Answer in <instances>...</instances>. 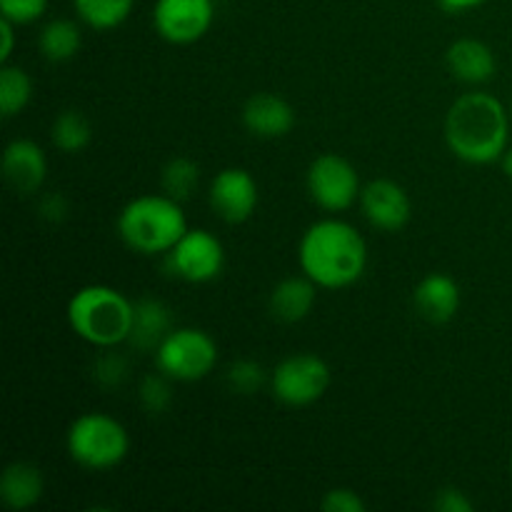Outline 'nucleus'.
Here are the masks:
<instances>
[{
  "label": "nucleus",
  "instance_id": "obj_11",
  "mask_svg": "<svg viewBox=\"0 0 512 512\" xmlns=\"http://www.w3.org/2000/svg\"><path fill=\"white\" fill-rule=\"evenodd\" d=\"M208 200L213 213L230 225H240L253 218L258 208V180L245 168H225L210 180Z\"/></svg>",
  "mask_w": 512,
  "mask_h": 512
},
{
  "label": "nucleus",
  "instance_id": "obj_8",
  "mask_svg": "<svg viewBox=\"0 0 512 512\" xmlns=\"http://www.w3.org/2000/svg\"><path fill=\"white\" fill-rule=\"evenodd\" d=\"M305 183H308L313 203L328 213H343V210L353 208L363 193L355 165L338 153L318 155L310 163Z\"/></svg>",
  "mask_w": 512,
  "mask_h": 512
},
{
  "label": "nucleus",
  "instance_id": "obj_31",
  "mask_svg": "<svg viewBox=\"0 0 512 512\" xmlns=\"http://www.w3.org/2000/svg\"><path fill=\"white\" fill-rule=\"evenodd\" d=\"M40 218H45L48 223H63L70 213V203L63 193H48L40 198L38 203Z\"/></svg>",
  "mask_w": 512,
  "mask_h": 512
},
{
  "label": "nucleus",
  "instance_id": "obj_6",
  "mask_svg": "<svg viewBox=\"0 0 512 512\" xmlns=\"http://www.w3.org/2000/svg\"><path fill=\"white\" fill-rule=\"evenodd\" d=\"M155 368L178 383H195L213 373L218 345L200 328H175L153 353Z\"/></svg>",
  "mask_w": 512,
  "mask_h": 512
},
{
  "label": "nucleus",
  "instance_id": "obj_7",
  "mask_svg": "<svg viewBox=\"0 0 512 512\" xmlns=\"http://www.w3.org/2000/svg\"><path fill=\"white\" fill-rule=\"evenodd\" d=\"M270 393L288 408H308L318 403L330 385V368L320 355L293 353L270 373Z\"/></svg>",
  "mask_w": 512,
  "mask_h": 512
},
{
  "label": "nucleus",
  "instance_id": "obj_3",
  "mask_svg": "<svg viewBox=\"0 0 512 512\" xmlns=\"http://www.w3.org/2000/svg\"><path fill=\"white\" fill-rule=\"evenodd\" d=\"M135 303L110 285H85L68 300V325L93 348H118L133 330Z\"/></svg>",
  "mask_w": 512,
  "mask_h": 512
},
{
  "label": "nucleus",
  "instance_id": "obj_2",
  "mask_svg": "<svg viewBox=\"0 0 512 512\" xmlns=\"http://www.w3.org/2000/svg\"><path fill=\"white\" fill-rule=\"evenodd\" d=\"M510 140V113L495 95L465 93L445 115V143L468 165H490L503 158Z\"/></svg>",
  "mask_w": 512,
  "mask_h": 512
},
{
  "label": "nucleus",
  "instance_id": "obj_30",
  "mask_svg": "<svg viewBox=\"0 0 512 512\" xmlns=\"http://www.w3.org/2000/svg\"><path fill=\"white\" fill-rule=\"evenodd\" d=\"M433 508L438 512H473L475 505L463 490L448 485V488H440L438 493H435Z\"/></svg>",
  "mask_w": 512,
  "mask_h": 512
},
{
  "label": "nucleus",
  "instance_id": "obj_16",
  "mask_svg": "<svg viewBox=\"0 0 512 512\" xmlns=\"http://www.w3.org/2000/svg\"><path fill=\"white\" fill-rule=\"evenodd\" d=\"M445 63L455 80L468 85H483L493 80L498 63L488 43L478 38H460L445 53Z\"/></svg>",
  "mask_w": 512,
  "mask_h": 512
},
{
  "label": "nucleus",
  "instance_id": "obj_13",
  "mask_svg": "<svg viewBox=\"0 0 512 512\" xmlns=\"http://www.w3.org/2000/svg\"><path fill=\"white\" fill-rule=\"evenodd\" d=\"M3 178L20 195H33L48 178V158L30 138H15L3 150Z\"/></svg>",
  "mask_w": 512,
  "mask_h": 512
},
{
  "label": "nucleus",
  "instance_id": "obj_25",
  "mask_svg": "<svg viewBox=\"0 0 512 512\" xmlns=\"http://www.w3.org/2000/svg\"><path fill=\"white\" fill-rule=\"evenodd\" d=\"M225 383H228V388L233 393L255 395L265 383H270V375L265 373V368L260 363L243 358L228 365V370H225Z\"/></svg>",
  "mask_w": 512,
  "mask_h": 512
},
{
  "label": "nucleus",
  "instance_id": "obj_14",
  "mask_svg": "<svg viewBox=\"0 0 512 512\" xmlns=\"http://www.w3.org/2000/svg\"><path fill=\"white\" fill-rule=\"evenodd\" d=\"M245 130L255 138L275 140L285 138L295 128V110L285 98L273 93H255L243 105Z\"/></svg>",
  "mask_w": 512,
  "mask_h": 512
},
{
  "label": "nucleus",
  "instance_id": "obj_26",
  "mask_svg": "<svg viewBox=\"0 0 512 512\" xmlns=\"http://www.w3.org/2000/svg\"><path fill=\"white\" fill-rule=\"evenodd\" d=\"M140 405L148 410L150 415H163L168 413L170 403H173V378H168L165 373H160L155 368V373L145 375L140 380Z\"/></svg>",
  "mask_w": 512,
  "mask_h": 512
},
{
  "label": "nucleus",
  "instance_id": "obj_10",
  "mask_svg": "<svg viewBox=\"0 0 512 512\" xmlns=\"http://www.w3.org/2000/svg\"><path fill=\"white\" fill-rule=\"evenodd\" d=\"M215 18L213 0H155L153 28L173 45L198 43Z\"/></svg>",
  "mask_w": 512,
  "mask_h": 512
},
{
  "label": "nucleus",
  "instance_id": "obj_19",
  "mask_svg": "<svg viewBox=\"0 0 512 512\" xmlns=\"http://www.w3.org/2000/svg\"><path fill=\"white\" fill-rule=\"evenodd\" d=\"M43 490V470L28 460H15L0 475V500L10 510H28L38 505Z\"/></svg>",
  "mask_w": 512,
  "mask_h": 512
},
{
  "label": "nucleus",
  "instance_id": "obj_24",
  "mask_svg": "<svg viewBox=\"0 0 512 512\" xmlns=\"http://www.w3.org/2000/svg\"><path fill=\"white\" fill-rule=\"evenodd\" d=\"M160 185H163L165 195L185 203V200L193 198L200 185V165L193 158H185V155L170 158L163 165V173H160Z\"/></svg>",
  "mask_w": 512,
  "mask_h": 512
},
{
  "label": "nucleus",
  "instance_id": "obj_33",
  "mask_svg": "<svg viewBox=\"0 0 512 512\" xmlns=\"http://www.w3.org/2000/svg\"><path fill=\"white\" fill-rule=\"evenodd\" d=\"M483 3H488V0H438L440 8L448 10V13H465V10L480 8Z\"/></svg>",
  "mask_w": 512,
  "mask_h": 512
},
{
  "label": "nucleus",
  "instance_id": "obj_32",
  "mask_svg": "<svg viewBox=\"0 0 512 512\" xmlns=\"http://www.w3.org/2000/svg\"><path fill=\"white\" fill-rule=\"evenodd\" d=\"M15 28L10 20L0 18V38H3V48H0V63H10V55H13L15 48Z\"/></svg>",
  "mask_w": 512,
  "mask_h": 512
},
{
  "label": "nucleus",
  "instance_id": "obj_28",
  "mask_svg": "<svg viewBox=\"0 0 512 512\" xmlns=\"http://www.w3.org/2000/svg\"><path fill=\"white\" fill-rule=\"evenodd\" d=\"M48 10V0H0V18L13 25H30Z\"/></svg>",
  "mask_w": 512,
  "mask_h": 512
},
{
  "label": "nucleus",
  "instance_id": "obj_5",
  "mask_svg": "<svg viewBox=\"0 0 512 512\" xmlns=\"http://www.w3.org/2000/svg\"><path fill=\"white\" fill-rule=\"evenodd\" d=\"M70 460L85 470H110L130 453V435L118 418L108 413L78 415L65 433Z\"/></svg>",
  "mask_w": 512,
  "mask_h": 512
},
{
  "label": "nucleus",
  "instance_id": "obj_22",
  "mask_svg": "<svg viewBox=\"0 0 512 512\" xmlns=\"http://www.w3.org/2000/svg\"><path fill=\"white\" fill-rule=\"evenodd\" d=\"M90 138H93V128H90V120L85 118V113H80V110H60L53 118V125H50V140H53V145L60 153H80V150L88 148Z\"/></svg>",
  "mask_w": 512,
  "mask_h": 512
},
{
  "label": "nucleus",
  "instance_id": "obj_9",
  "mask_svg": "<svg viewBox=\"0 0 512 512\" xmlns=\"http://www.w3.org/2000/svg\"><path fill=\"white\" fill-rule=\"evenodd\" d=\"M165 265L175 278L203 285L223 273L225 248L210 230L188 228V233L165 253Z\"/></svg>",
  "mask_w": 512,
  "mask_h": 512
},
{
  "label": "nucleus",
  "instance_id": "obj_29",
  "mask_svg": "<svg viewBox=\"0 0 512 512\" xmlns=\"http://www.w3.org/2000/svg\"><path fill=\"white\" fill-rule=\"evenodd\" d=\"M320 508H323L325 512H365V510H368V505H365V500L360 498L355 490L333 488V490H328V493H325Z\"/></svg>",
  "mask_w": 512,
  "mask_h": 512
},
{
  "label": "nucleus",
  "instance_id": "obj_35",
  "mask_svg": "<svg viewBox=\"0 0 512 512\" xmlns=\"http://www.w3.org/2000/svg\"><path fill=\"white\" fill-rule=\"evenodd\" d=\"M510 475H512V453H510Z\"/></svg>",
  "mask_w": 512,
  "mask_h": 512
},
{
  "label": "nucleus",
  "instance_id": "obj_23",
  "mask_svg": "<svg viewBox=\"0 0 512 512\" xmlns=\"http://www.w3.org/2000/svg\"><path fill=\"white\" fill-rule=\"evenodd\" d=\"M33 98V80L20 65L3 63L0 68V115L5 120L15 118L28 108Z\"/></svg>",
  "mask_w": 512,
  "mask_h": 512
},
{
  "label": "nucleus",
  "instance_id": "obj_21",
  "mask_svg": "<svg viewBox=\"0 0 512 512\" xmlns=\"http://www.w3.org/2000/svg\"><path fill=\"white\" fill-rule=\"evenodd\" d=\"M73 8L80 23L105 33V30L118 28L130 18L135 0H73Z\"/></svg>",
  "mask_w": 512,
  "mask_h": 512
},
{
  "label": "nucleus",
  "instance_id": "obj_18",
  "mask_svg": "<svg viewBox=\"0 0 512 512\" xmlns=\"http://www.w3.org/2000/svg\"><path fill=\"white\" fill-rule=\"evenodd\" d=\"M315 298H318V285L308 278V275H293L285 278L270 290L268 308L278 323H300L308 318L315 308Z\"/></svg>",
  "mask_w": 512,
  "mask_h": 512
},
{
  "label": "nucleus",
  "instance_id": "obj_20",
  "mask_svg": "<svg viewBox=\"0 0 512 512\" xmlns=\"http://www.w3.org/2000/svg\"><path fill=\"white\" fill-rule=\"evenodd\" d=\"M80 45H83V30L75 20L55 18L40 28L38 48L50 63H65V60L75 58Z\"/></svg>",
  "mask_w": 512,
  "mask_h": 512
},
{
  "label": "nucleus",
  "instance_id": "obj_36",
  "mask_svg": "<svg viewBox=\"0 0 512 512\" xmlns=\"http://www.w3.org/2000/svg\"><path fill=\"white\" fill-rule=\"evenodd\" d=\"M510 115H512V105H510Z\"/></svg>",
  "mask_w": 512,
  "mask_h": 512
},
{
  "label": "nucleus",
  "instance_id": "obj_4",
  "mask_svg": "<svg viewBox=\"0 0 512 512\" xmlns=\"http://www.w3.org/2000/svg\"><path fill=\"white\" fill-rule=\"evenodd\" d=\"M115 230L125 248L140 255H165L188 233V220L180 200L165 193L140 195L123 205Z\"/></svg>",
  "mask_w": 512,
  "mask_h": 512
},
{
  "label": "nucleus",
  "instance_id": "obj_12",
  "mask_svg": "<svg viewBox=\"0 0 512 512\" xmlns=\"http://www.w3.org/2000/svg\"><path fill=\"white\" fill-rule=\"evenodd\" d=\"M360 208H363L365 220L375 230H383V233L403 230L408 225L410 215H413L410 195L405 193L403 185L390 178L370 180L368 185H363Z\"/></svg>",
  "mask_w": 512,
  "mask_h": 512
},
{
  "label": "nucleus",
  "instance_id": "obj_27",
  "mask_svg": "<svg viewBox=\"0 0 512 512\" xmlns=\"http://www.w3.org/2000/svg\"><path fill=\"white\" fill-rule=\"evenodd\" d=\"M128 373H130L128 358L120 355L115 348H105L93 363V378L95 383L103 385V388H118V385L125 383Z\"/></svg>",
  "mask_w": 512,
  "mask_h": 512
},
{
  "label": "nucleus",
  "instance_id": "obj_15",
  "mask_svg": "<svg viewBox=\"0 0 512 512\" xmlns=\"http://www.w3.org/2000/svg\"><path fill=\"white\" fill-rule=\"evenodd\" d=\"M460 285L448 273H428L413 290V305L418 315L428 323L445 325L460 310Z\"/></svg>",
  "mask_w": 512,
  "mask_h": 512
},
{
  "label": "nucleus",
  "instance_id": "obj_17",
  "mask_svg": "<svg viewBox=\"0 0 512 512\" xmlns=\"http://www.w3.org/2000/svg\"><path fill=\"white\" fill-rule=\"evenodd\" d=\"M175 330L173 310L158 298L135 300L133 330H130L128 345L140 353H155L158 345Z\"/></svg>",
  "mask_w": 512,
  "mask_h": 512
},
{
  "label": "nucleus",
  "instance_id": "obj_1",
  "mask_svg": "<svg viewBox=\"0 0 512 512\" xmlns=\"http://www.w3.org/2000/svg\"><path fill=\"white\" fill-rule=\"evenodd\" d=\"M298 263L318 288H350L368 268V243L355 225L340 218H323L300 238Z\"/></svg>",
  "mask_w": 512,
  "mask_h": 512
},
{
  "label": "nucleus",
  "instance_id": "obj_34",
  "mask_svg": "<svg viewBox=\"0 0 512 512\" xmlns=\"http://www.w3.org/2000/svg\"><path fill=\"white\" fill-rule=\"evenodd\" d=\"M500 163H503V173L512 180V145H508V150H505V153H503Z\"/></svg>",
  "mask_w": 512,
  "mask_h": 512
}]
</instances>
